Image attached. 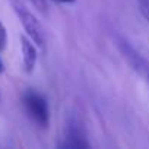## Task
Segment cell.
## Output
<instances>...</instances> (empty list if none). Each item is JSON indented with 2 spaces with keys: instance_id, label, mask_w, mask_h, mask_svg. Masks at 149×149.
Listing matches in <instances>:
<instances>
[{
  "instance_id": "1",
  "label": "cell",
  "mask_w": 149,
  "mask_h": 149,
  "mask_svg": "<svg viewBox=\"0 0 149 149\" xmlns=\"http://www.w3.org/2000/svg\"><path fill=\"white\" fill-rule=\"evenodd\" d=\"M22 102L26 114L40 127H47L50 123V107L47 98L35 89H28L22 95Z\"/></svg>"
},
{
  "instance_id": "2",
  "label": "cell",
  "mask_w": 149,
  "mask_h": 149,
  "mask_svg": "<svg viewBox=\"0 0 149 149\" xmlns=\"http://www.w3.org/2000/svg\"><path fill=\"white\" fill-rule=\"evenodd\" d=\"M12 6L15 13L18 15L26 35L34 41L35 45H38L41 50H45V34H44V28L41 26L40 21L35 18V15L28 10L21 2L18 0H12Z\"/></svg>"
},
{
  "instance_id": "3",
  "label": "cell",
  "mask_w": 149,
  "mask_h": 149,
  "mask_svg": "<svg viewBox=\"0 0 149 149\" xmlns=\"http://www.w3.org/2000/svg\"><path fill=\"white\" fill-rule=\"evenodd\" d=\"M118 47H120V50H121L124 58H126V60L129 61V64L133 67V70L145 79L148 74H149V61H148L139 51H136L127 41H124V40H120V41H118Z\"/></svg>"
},
{
  "instance_id": "4",
  "label": "cell",
  "mask_w": 149,
  "mask_h": 149,
  "mask_svg": "<svg viewBox=\"0 0 149 149\" xmlns=\"http://www.w3.org/2000/svg\"><path fill=\"white\" fill-rule=\"evenodd\" d=\"M21 51H22L24 70L26 73H31L35 69L38 56H37V48L34 45V41L29 37H25V35L21 37Z\"/></svg>"
},
{
  "instance_id": "5",
  "label": "cell",
  "mask_w": 149,
  "mask_h": 149,
  "mask_svg": "<svg viewBox=\"0 0 149 149\" xmlns=\"http://www.w3.org/2000/svg\"><path fill=\"white\" fill-rule=\"evenodd\" d=\"M61 148H73V149H81V148H89V143L86 142V137L84 136V133L81 132V129L78 127H70L69 133L66 136L64 143L60 145Z\"/></svg>"
},
{
  "instance_id": "6",
  "label": "cell",
  "mask_w": 149,
  "mask_h": 149,
  "mask_svg": "<svg viewBox=\"0 0 149 149\" xmlns=\"http://www.w3.org/2000/svg\"><path fill=\"white\" fill-rule=\"evenodd\" d=\"M6 45H8V31L2 24V21H0V51H3Z\"/></svg>"
},
{
  "instance_id": "7",
  "label": "cell",
  "mask_w": 149,
  "mask_h": 149,
  "mask_svg": "<svg viewBox=\"0 0 149 149\" xmlns=\"http://www.w3.org/2000/svg\"><path fill=\"white\" fill-rule=\"evenodd\" d=\"M29 2L40 10V12H42V13H47V9H48V6H47V2L45 0H29Z\"/></svg>"
},
{
  "instance_id": "8",
  "label": "cell",
  "mask_w": 149,
  "mask_h": 149,
  "mask_svg": "<svg viewBox=\"0 0 149 149\" xmlns=\"http://www.w3.org/2000/svg\"><path fill=\"white\" fill-rule=\"evenodd\" d=\"M139 8H140V13L143 15V18L149 22V2H139Z\"/></svg>"
},
{
  "instance_id": "9",
  "label": "cell",
  "mask_w": 149,
  "mask_h": 149,
  "mask_svg": "<svg viewBox=\"0 0 149 149\" xmlns=\"http://www.w3.org/2000/svg\"><path fill=\"white\" fill-rule=\"evenodd\" d=\"M56 2H58V3H74L76 0H56Z\"/></svg>"
},
{
  "instance_id": "10",
  "label": "cell",
  "mask_w": 149,
  "mask_h": 149,
  "mask_svg": "<svg viewBox=\"0 0 149 149\" xmlns=\"http://www.w3.org/2000/svg\"><path fill=\"white\" fill-rule=\"evenodd\" d=\"M5 70V64H3V61H2V58H0V73H2Z\"/></svg>"
},
{
  "instance_id": "11",
  "label": "cell",
  "mask_w": 149,
  "mask_h": 149,
  "mask_svg": "<svg viewBox=\"0 0 149 149\" xmlns=\"http://www.w3.org/2000/svg\"><path fill=\"white\" fill-rule=\"evenodd\" d=\"M145 81H146V84H148V85H149V74H148V76H146V78H145Z\"/></svg>"
},
{
  "instance_id": "12",
  "label": "cell",
  "mask_w": 149,
  "mask_h": 149,
  "mask_svg": "<svg viewBox=\"0 0 149 149\" xmlns=\"http://www.w3.org/2000/svg\"><path fill=\"white\" fill-rule=\"evenodd\" d=\"M137 2H149V0H137Z\"/></svg>"
}]
</instances>
